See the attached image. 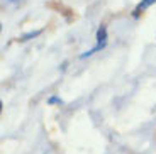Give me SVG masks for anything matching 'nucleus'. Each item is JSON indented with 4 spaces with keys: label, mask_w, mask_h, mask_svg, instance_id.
I'll return each mask as SVG.
<instances>
[{
    "label": "nucleus",
    "mask_w": 156,
    "mask_h": 154,
    "mask_svg": "<svg viewBox=\"0 0 156 154\" xmlns=\"http://www.w3.org/2000/svg\"><path fill=\"white\" fill-rule=\"evenodd\" d=\"M41 34V31H32V32H27V34H24V36H20V39L19 41H29V39H32V37H37V36Z\"/></svg>",
    "instance_id": "f03ea898"
},
{
    "label": "nucleus",
    "mask_w": 156,
    "mask_h": 154,
    "mask_svg": "<svg viewBox=\"0 0 156 154\" xmlns=\"http://www.w3.org/2000/svg\"><path fill=\"white\" fill-rule=\"evenodd\" d=\"M153 4H156V0H141L139 4L136 5V9H134V12H133V17H136V19H137L141 12H143V10H146L148 7H151Z\"/></svg>",
    "instance_id": "f257e3e1"
},
{
    "label": "nucleus",
    "mask_w": 156,
    "mask_h": 154,
    "mask_svg": "<svg viewBox=\"0 0 156 154\" xmlns=\"http://www.w3.org/2000/svg\"><path fill=\"white\" fill-rule=\"evenodd\" d=\"M48 103H49V105H61L63 100L59 98V96L53 95V96H49V98H48Z\"/></svg>",
    "instance_id": "7ed1b4c3"
},
{
    "label": "nucleus",
    "mask_w": 156,
    "mask_h": 154,
    "mask_svg": "<svg viewBox=\"0 0 156 154\" xmlns=\"http://www.w3.org/2000/svg\"><path fill=\"white\" fill-rule=\"evenodd\" d=\"M9 2H17V0H9Z\"/></svg>",
    "instance_id": "20e7f679"
}]
</instances>
